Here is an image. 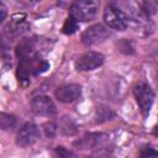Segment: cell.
<instances>
[{"label":"cell","instance_id":"3957f363","mask_svg":"<svg viewBox=\"0 0 158 158\" xmlns=\"http://www.w3.org/2000/svg\"><path fill=\"white\" fill-rule=\"evenodd\" d=\"M133 95L138 104L139 111L142 116L146 118L151 111L153 100H154V93L151 89V86L146 83H138L133 88Z\"/></svg>","mask_w":158,"mask_h":158},{"label":"cell","instance_id":"603a6c76","mask_svg":"<svg viewBox=\"0 0 158 158\" xmlns=\"http://www.w3.org/2000/svg\"><path fill=\"white\" fill-rule=\"evenodd\" d=\"M153 133H154L156 136H158V125H157V126L153 128Z\"/></svg>","mask_w":158,"mask_h":158},{"label":"cell","instance_id":"ba28073f","mask_svg":"<svg viewBox=\"0 0 158 158\" xmlns=\"http://www.w3.org/2000/svg\"><path fill=\"white\" fill-rule=\"evenodd\" d=\"M104 59H105V57L101 53L89 51V52H86V53H84L83 56L79 57V59L75 62V67L80 72L94 70L104 63Z\"/></svg>","mask_w":158,"mask_h":158},{"label":"cell","instance_id":"7a4b0ae2","mask_svg":"<svg viewBox=\"0 0 158 158\" xmlns=\"http://www.w3.org/2000/svg\"><path fill=\"white\" fill-rule=\"evenodd\" d=\"M100 4L94 0H79L70 5V16L78 22L91 21L96 17Z\"/></svg>","mask_w":158,"mask_h":158},{"label":"cell","instance_id":"9c48e42d","mask_svg":"<svg viewBox=\"0 0 158 158\" xmlns=\"http://www.w3.org/2000/svg\"><path fill=\"white\" fill-rule=\"evenodd\" d=\"M31 109L38 116H53L57 114V107L52 99L44 95L36 96L31 102Z\"/></svg>","mask_w":158,"mask_h":158},{"label":"cell","instance_id":"277c9868","mask_svg":"<svg viewBox=\"0 0 158 158\" xmlns=\"http://www.w3.org/2000/svg\"><path fill=\"white\" fill-rule=\"evenodd\" d=\"M102 19L110 28H114L117 31H125L128 26L123 12L117 6H115L112 2L105 7L104 14H102Z\"/></svg>","mask_w":158,"mask_h":158},{"label":"cell","instance_id":"52a82bcc","mask_svg":"<svg viewBox=\"0 0 158 158\" xmlns=\"http://www.w3.org/2000/svg\"><path fill=\"white\" fill-rule=\"evenodd\" d=\"M40 138H41V132H40L38 126L33 122H27L17 132L16 144L20 147H23V148L30 147L33 143H36Z\"/></svg>","mask_w":158,"mask_h":158},{"label":"cell","instance_id":"7c38bea8","mask_svg":"<svg viewBox=\"0 0 158 158\" xmlns=\"http://www.w3.org/2000/svg\"><path fill=\"white\" fill-rule=\"evenodd\" d=\"M35 47H36V40L35 38H23L16 46V49H15L16 57L19 59H22V58H26L28 56H32Z\"/></svg>","mask_w":158,"mask_h":158},{"label":"cell","instance_id":"5bb4252c","mask_svg":"<svg viewBox=\"0 0 158 158\" xmlns=\"http://www.w3.org/2000/svg\"><path fill=\"white\" fill-rule=\"evenodd\" d=\"M114 116H115V114L111 109H109L106 106H100L96 110V116L95 117H96V122L101 123V122H105L107 120H111Z\"/></svg>","mask_w":158,"mask_h":158},{"label":"cell","instance_id":"7402d4cb","mask_svg":"<svg viewBox=\"0 0 158 158\" xmlns=\"http://www.w3.org/2000/svg\"><path fill=\"white\" fill-rule=\"evenodd\" d=\"M0 12H1V15H0V22H4L7 11H6V6H5L2 2H0Z\"/></svg>","mask_w":158,"mask_h":158},{"label":"cell","instance_id":"ffe728a7","mask_svg":"<svg viewBox=\"0 0 158 158\" xmlns=\"http://www.w3.org/2000/svg\"><path fill=\"white\" fill-rule=\"evenodd\" d=\"M139 158H158V151H156L151 146H144L141 149Z\"/></svg>","mask_w":158,"mask_h":158},{"label":"cell","instance_id":"30bf717a","mask_svg":"<svg viewBox=\"0 0 158 158\" xmlns=\"http://www.w3.org/2000/svg\"><path fill=\"white\" fill-rule=\"evenodd\" d=\"M28 28H30V25L25 21V15H21V17L19 20H16L12 16L11 22L4 28V36L12 41L15 38H17L19 36L23 35Z\"/></svg>","mask_w":158,"mask_h":158},{"label":"cell","instance_id":"8992f818","mask_svg":"<svg viewBox=\"0 0 158 158\" xmlns=\"http://www.w3.org/2000/svg\"><path fill=\"white\" fill-rule=\"evenodd\" d=\"M110 36H111V31L107 27H105L101 23H96L88 27L81 33V42L86 46H93L104 42Z\"/></svg>","mask_w":158,"mask_h":158},{"label":"cell","instance_id":"4fadbf2b","mask_svg":"<svg viewBox=\"0 0 158 158\" xmlns=\"http://www.w3.org/2000/svg\"><path fill=\"white\" fill-rule=\"evenodd\" d=\"M59 130L63 135H67V136H72L77 132V126L74 123V121L70 118V117H62L60 122H59Z\"/></svg>","mask_w":158,"mask_h":158},{"label":"cell","instance_id":"44dd1931","mask_svg":"<svg viewBox=\"0 0 158 158\" xmlns=\"http://www.w3.org/2000/svg\"><path fill=\"white\" fill-rule=\"evenodd\" d=\"M57 131H58V126H57L56 122L49 121V122H47L44 125V132H46L47 137H53L57 133Z\"/></svg>","mask_w":158,"mask_h":158},{"label":"cell","instance_id":"9a60e30c","mask_svg":"<svg viewBox=\"0 0 158 158\" xmlns=\"http://www.w3.org/2000/svg\"><path fill=\"white\" fill-rule=\"evenodd\" d=\"M16 123V117L11 114H5V112H1L0 115V127L1 130H11L14 128Z\"/></svg>","mask_w":158,"mask_h":158},{"label":"cell","instance_id":"d6986e66","mask_svg":"<svg viewBox=\"0 0 158 158\" xmlns=\"http://www.w3.org/2000/svg\"><path fill=\"white\" fill-rule=\"evenodd\" d=\"M89 158H114V156H112V151L109 147H104L95 149V152Z\"/></svg>","mask_w":158,"mask_h":158},{"label":"cell","instance_id":"ac0fdd59","mask_svg":"<svg viewBox=\"0 0 158 158\" xmlns=\"http://www.w3.org/2000/svg\"><path fill=\"white\" fill-rule=\"evenodd\" d=\"M53 154H54V158H78L73 152L68 151L67 148H64V147H62V146L57 147V148L54 149Z\"/></svg>","mask_w":158,"mask_h":158},{"label":"cell","instance_id":"2e32d148","mask_svg":"<svg viewBox=\"0 0 158 158\" xmlns=\"http://www.w3.org/2000/svg\"><path fill=\"white\" fill-rule=\"evenodd\" d=\"M78 27H79V22H78L77 20H74L72 16H69V17L65 20L62 31H63V33H65V35H73L74 32H77Z\"/></svg>","mask_w":158,"mask_h":158},{"label":"cell","instance_id":"5b68a950","mask_svg":"<svg viewBox=\"0 0 158 158\" xmlns=\"http://www.w3.org/2000/svg\"><path fill=\"white\" fill-rule=\"evenodd\" d=\"M110 137L106 133H86L73 144L79 149H99L107 147Z\"/></svg>","mask_w":158,"mask_h":158},{"label":"cell","instance_id":"e0dca14e","mask_svg":"<svg viewBox=\"0 0 158 158\" xmlns=\"http://www.w3.org/2000/svg\"><path fill=\"white\" fill-rule=\"evenodd\" d=\"M139 6L147 16L153 15L158 10V2L157 1H142V2H139Z\"/></svg>","mask_w":158,"mask_h":158},{"label":"cell","instance_id":"8fae6325","mask_svg":"<svg viewBox=\"0 0 158 158\" xmlns=\"http://www.w3.org/2000/svg\"><path fill=\"white\" fill-rule=\"evenodd\" d=\"M56 99L60 102H72L81 95V86L78 84H68L58 88L54 93Z\"/></svg>","mask_w":158,"mask_h":158},{"label":"cell","instance_id":"6da1fadb","mask_svg":"<svg viewBox=\"0 0 158 158\" xmlns=\"http://www.w3.org/2000/svg\"><path fill=\"white\" fill-rule=\"evenodd\" d=\"M48 68H49V64L46 60H43L38 54H32L20 59L16 74H17L19 81L22 84H26L30 81L32 77H36L46 72Z\"/></svg>","mask_w":158,"mask_h":158}]
</instances>
